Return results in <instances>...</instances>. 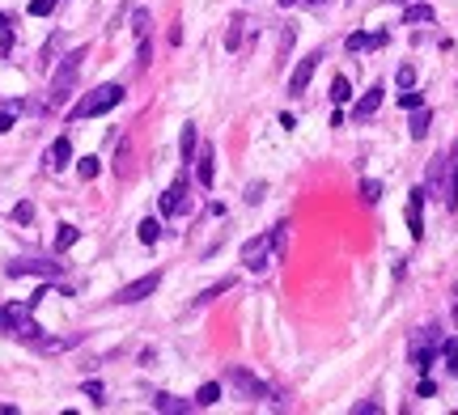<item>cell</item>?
<instances>
[{
	"label": "cell",
	"mask_w": 458,
	"mask_h": 415,
	"mask_svg": "<svg viewBox=\"0 0 458 415\" xmlns=\"http://www.w3.org/2000/svg\"><path fill=\"white\" fill-rule=\"evenodd\" d=\"M123 93H128V89L115 85V81H111V85H98L93 93H85L77 107L68 111V119H93V115H107V111H115L119 102H123Z\"/></svg>",
	"instance_id": "cell-1"
},
{
	"label": "cell",
	"mask_w": 458,
	"mask_h": 415,
	"mask_svg": "<svg viewBox=\"0 0 458 415\" xmlns=\"http://www.w3.org/2000/svg\"><path fill=\"white\" fill-rule=\"evenodd\" d=\"M81 60H85V47L68 51L64 64L56 68V77H51V107H64V102L72 97V85H77V72H81Z\"/></svg>",
	"instance_id": "cell-2"
},
{
	"label": "cell",
	"mask_w": 458,
	"mask_h": 415,
	"mask_svg": "<svg viewBox=\"0 0 458 415\" xmlns=\"http://www.w3.org/2000/svg\"><path fill=\"white\" fill-rule=\"evenodd\" d=\"M30 309H34V305H0V331H5V335H17V339L43 343V331H38V322L30 318Z\"/></svg>",
	"instance_id": "cell-3"
},
{
	"label": "cell",
	"mask_w": 458,
	"mask_h": 415,
	"mask_svg": "<svg viewBox=\"0 0 458 415\" xmlns=\"http://www.w3.org/2000/svg\"><path fill=\"white\" fill-rule=\"evenodd\" d=\"M437 352H441V331H437V327H420V331L412 335V365H416L420 373H429Z\"/></svg>",
	"instance_id": "cell-4"
},
{
	"label": "cell",
	"mask_w": 458,
	"mask_h": 415,
	"mask_svg": "<svg viewBox=\"0 0 458 415\" xmlns=\"http://www.w3.org/2000/svg\"><path fill=\"white\" fill-rule=\"evenodd\" d=\"M272 258H276V254H272V237H268V233H254V237L242 242V267H246V272H264Z\"/></svg>",
	"instance_id": "cell-5"
},
{
	"label": "cell",
	"mask_w": 458,
	"mask_h": 415,
	"mask_svg": "<svg viewBox=\"0 0 458 415\" xmlns=\"http://www.w3.org/2000/svg\"><path fill=\"white\" fill-rule=\"evenodd\" d=\"M162 288V272H148V276H140V280H132V284H123L119 292H115V305H136V301H144V297H153Z\"/></svg>",
	"instance_id": "cell-6"
},
{
	"label": "cell",
	"mask_w": 458,
	"mask_h": 415,
	"mask_svg": "<svg viewBox=\"0 0 458 415\" xmlns=\"http://www.w3.org/2000/svg\"><path fill=\"white\" fill-rule=\"evenodd\" d=\"M64 263H47V258H13V263L5 267V276H38V280H56Z\"/></svg>",
	"instance_id": "cell-7"
},
{
	"label": "cell",
	"mask_w": 458,
	"mask_h": 415,
	"mask_svg": "<svg viewBox=\"0 0 458 415\" xmlns=\"http://www.w3.org/2000/svg\"><path fill=\"white\" fill-rule=\"evenodd\" d=\"M425 199H429V191L425 187H416L412 195H407V233H412V242H420L425 237Z\"/></svg>",
	"instance_id": "cell-8"
},
{
	"label": "cell",
	"mask_w": 458,
	"mask_h": 415,
	"mask_svg": "<svg viewBox=\"0 0 458 415\" xmlns=\"http://www.w3.org/2000/svg\"><path fill=\"white\" fill-rule=\"evenodd\" d=\"M319 60H323V51H310V56L293 68V77H289V93H293V97H301L305 89H310V77L319 72Z\"/></svg>",
	"instance_id": "cell-9"
},
{
	"label": "cell",
	"mask_w": 458,
	"mask_h": 415,
	"mask_svg": "<svg viewBox=\"0 0 458 415\" xmlns=\"http://www.w3.org/2000/svg\"><path fill=\"white\" fill-rule=\"evenodd\" d=\"M229 386H238L246 398H268V386H264L259 377H254L250 369H242V365H234V369H229Z\"/></svg>",
	"instance_id": "cell-10"
},
{
	"label": "cell",
	"mask_w": 458,
	"mask_h": 415,
	"mask_svg": "<svg viewBox=\"0 0 458 415\" xmlns=\"http://www.w3.org/2000/svg\"><path fill=\"white\" fill-rule=\"evenodd\" d=\"M441 203L450 208V212H458V144L445 157V195H441Z\"/></svg>",
	"instance_id": "cell-11"
},
{
	"label": "cell",
	"mask_w": 458,
	"mask_h": 415,
	"mask_svg": "<svg viewBox=\"0 0 458 415\" xmlns=\"http://www.w3.org/2000/svg\"><path fill=\"white\" fill-rule=\"evenodd\" d=\"M183 208H187V178H174L170 191L162 195V217H174V212H183Z\"/></svg>",
	"instance_id": "cell-12"
},
{
	"label": "cell",
	"mask_w": 458,
	"mask_h": 415,
	"mask_svg": "<svg viewBox=\"0 0 458 415\" xmlns=\"http://www.w3.org/2000/svg\"><path fill=\"white\" fill-rule=\"evenodd\" d=\"M425 191H429V195H437V199L445 195V152L429 162V178H425Z\"/></svg>",
	"instance_id": "cell-13"
},
{
	"label": "cell",
	"mask_w": 458,
	"mask_h": 415,
	"mask_svg": "<svg viewBox=\"0 0 458 415\" xmlns=\"http://www.w3.org/2000/svg\"><path fill=\"white\" fill-rule=\"evenodd\" d=\"M378 107H382V85H374L361 102H356V107H352V119H361V123H365L369 115H378Z\"/></svg>",
	"instance_id": "cell-14"
},
{
	"label": "cell",
	"mask_w": 458,
	"mask_h": 415,
	"mask_svg": "<svg viewBox=\"0 0 458 415\" xmlns=\"http://www.w3.org/2000/svg\"><path fill=\"white\" fill-rule=\"evenodd\" d=\"M68 162H72V144H68V136H60L56 144L47 148V166H51V170H64Z\"/></svg>",
	"instance_id": "cell-15"
},
{
	"label": "cell",
	"mask_w": 458,
	"mask_h": 415,
	"mask_svg": "<svg viewBox=\"0 0 458 415\" xmlns=\"http://www.w3.org/2000/svg\"><path fill=\"white\" fill-rule=\"evenodd\" d=\"M195 178H199V187H213V178H217V170H213V144H204V148H199Z\"/></svg>",
	"instance_id": "cell-16"
},
{
	"label": "cell",
	"mask_w": 458,
	"mask_h": 415,
	"mask_svg": "<svg viewBox=\"0 0 458 415\" xmlns=\"http://www.w3.org/2000/svg\"><path fill=\"white\" fill-rule=\"evenodd\" d=\"M403 22H407V26H429V22H437V9H433V5H412V0H407Z\"/></svg>",
	"instance_id": "cell-17"
},
{
	"label": "cell",
	"mask_w": 458,
	"mask_h": 415,
	"mask_svg": "<svg viewBox=\"0 0 458 415\" xmlns=\"http://www.w3.org/2000/svg\"><path fill=\"white\" fill-rule=\"evenodd\" d=\"M153 407H158V411H170V415H183V411H191V407H195V398H178V394H158V398H153Z\"/></svg>",
	"instance_id": "cell-18"
},
{
	"label": "cell",
	"mask_w": 458,
	"mask_h": 415,
	"mask_svg": "<svg viewBox=\"0 0 458 415\" xmlns=\"http://www.w3.org/2000/svg\"><path fill=\"white\" fill-rule=\"evenodd\" d=\"M429 127H433V111H429V107H416V111H412V127H407V132H412V140H425Z\"/></svg>",
	"instance_id": "cell-19"
},
{
	"label": "cell",
	"mask_w": 458,
	"mask_h": 415,
	"mask_svg": "<svg viewBox=\"0 0 458 415\" xmlns=\"http://www.w3.org/2000/svg\"><path fill=\"white\" fill-rule=\"evenodd\" d=\"M369 47H386V34H348V51H369Z\"/></svg>",
	"instance_id": "cell-20"
},
{
	"label": "cell",
	"mask_w": 458,
	"mask_h": 415,
	"mask_svg": "<svg viewBox=\"0 0 458 415\" xmlns=\"http://www.w3.org/2000/svg\"><path fill=\"white\" fill-rule=\"evenodd\" d=\"M234 284H238V280H234V276H225V280H217V284H213V288H204V292H199V297H195V305H208V301H217V297H221V292H229V288H234Z\"/></svg>",
	"instance_id": "cell-21"
},
{
	"label": "cell",
	"mask_w": 458,
	"mask_h": 415,
	"mask_svg": "<svg viewBox=\"0 0 458 415\" xmlns=\"http://www.w3.org/2000/svg\"><path fill=\"white\" fill-rule=\"evenodd\" d=\"M268 237H272V254H276V258H284V254H289V225L280 221V225H276Z\"/></svg>",
	"instance_id": "cell-22"
},
{
	"label": "cell",
	"mask_w": 458,
	"mask_h": 415,
	"mask_svg": "<svg viewBox=\"0 0 458 415\" xmlns=\"http://www.w3.org/2000/svg\"><path fill=\"white\" fill-rule=\"evenodd\" d=\"M217 398H221V386H217V382H204V386L195 390V407H213Z\"/></svg>",
	"instance_id": "cell-23"
},
{
	"label": "cell",
	"mask_w": 458,
	"mask_h": 415,
	"mask_svg": "<svg viewBox=\"0 0 458 415\" xmlns=\"http://www.w3.org/2000/svg\"><path fill=\"white\" fill-rule=\"evenodd\" d=\"M242 30H246V17H229V30H225V47L229 51L242 47Z\"/></svg>",
	"instance_id": "cell-24"
},
{
	"label": "cell",
	"mask_w": 458,
	"mask_h": 415,
	"mask_svg": "<svg viewBox=\"0 0 458 415\" xmlns=\"http://www.w3.org/2000/svg\"><path fill=\"white\" fill-rule=\"evenodd\" d=\"M136 233H140V242H144V246H153V242L162 237V221H153V217H148V221H140V225H136Z\"/></svg>",
	"instance_id": "cell-25"
},
{
	"label": "cell",
	"mask_w": 458,
	"mask_h": 415,
	"mask_svg": "<svg viewBox=\"0 0 458 415\" xmlns=\"http://www.w3.org/2000/svg\"><path fill=\"white\" fill-rule=\"evenodd\" d=\"M178 148H183V162H195V123H187V127H183Z\"/></svg>",
	"instance_id": "cell-26"
},
{
	"label": "cell",
	"mask_w": 458,
	"mask_h": 415,
	"mask_svg": "<svg viewBox=\"0 0 458 415\" xmlns=\"http://www.w3.org/2000/svg\"><path fill=\"white\" fill-rule=\"evenodd\" d=\"M441 356H445V369L458 373V335L454 339H441Z\"/></svg>",
	"instance_id": "cell-27"
},
{
	"label": "cell",
	"mask_w": 458,
	"mask_h": 415,
	"mask_svg": "<svg viewBox=\"0 0 458 415\" xmlns=\"http://www.w3.org/2000/svg\"><path fill=\"white\" fill-rule=\"evenodd\" d=\"M348 97H352V85H348V77H335V81H331V102H335V107H344Z\"/></svg>",
	"instance_id": "cell-28"
},
{
	"label": "cell",
	"mask_w": 458,
	"mask_h": 415,
	"mask_svg": "<svg viewBox=\"0 0 458 415\" xmlns=\"http://www.w3.org/2000/svg\"><path fill=\"white\" fill-rule=\"evenodd\" d=\"M148 26H153L148 9H136V13H132V34H136V38H148Z\"/></svg>",
	"instance_id": "cell-29"
},
{
	"label": "cell",
	"mask_w": 458,
	"mask_h": 415,
	"mask_svg": "<svg viewBox=\"0 0 458 415\" xmlns=\"http://www.w3.org/2000/svg\"><path fill=\"white\" fill-rule=\"evenodd\" d=\"M77 237H81V229H77V225H60V233H56V250L77 246Z\"/></svg>",
	"instance_id": "cell-30"
},
{
	"label": "cell",
	"mask_w": 458,
	"mask_h": 415,
	"mask_svg": "<svg viewBox=\"0 0 458 415\" xmlns=\"http://www.w3.org/2000/svg\"><path fill=\"white\" fill-rule=\"evenodd\" d=\"M361 199L365 203H378L382 199V182L378 178H361Z\"/></svg>",
	"instance_id": "cell-31"
},
{
	"label": "cell",
	"mask_w": 458,
	"mask_h": 415,
	"mask_svg": "<svg viewBox=\"0 0 458 415\" xmlns=\"http://www.w3.org/2000/svg\"><path fill=\"white\" fill-rule=\"evenodd\" d=\"M98 170H102V162L93 157V152H89V157H81V162H77V174H81V178H98Z\"/></svg>",
	"instance_id": "cell-32"
},
{
	"label": "cell",
	"mask_w": 458,
	"mask_h": 415,
	"mask_svg": "<svg viewBox=\"0 0 458 415\" xmlns=\"http://www.w3.org/2000/svg\"><path fill=\"white\" fill-rule=\"evenodd\" d=\"M399 107H403V111H416V107H425V97H420L416 89H403V93H399Z\"/></svg>",
	"instance_id": "cell-33"
},
{
	"label": "cell",
	"mask_w": 458,
	"mask_h": 415,
	"mask_svg": "<svg viewBox=\"0 0 458 415\" xmlns=\"http://www.w3.org/2000/svg\"><path fill=\"white\" fill-rule=\"evenodd\" d=\"M148 60H153V42L140 38V47H136V68H148Z\"/></svg>",
	"instance_id": "cell-34"
},
{
	"label": "cell",
	"mask_w": 458,
	"mask_h": 415,
	"mask_svg": "<svg viewBox=\"0 0 458 415\" xmlns=\"http://www.w3.org/2000/svg\"><path fill=\"white\" fill-rule=\"evenodd\" d=\"M395 81H399V89H412V85H416V68H412V64H403Z\"/></svg>",
	"instance_id": "cell-35"
},
{
	"label": "cell",
	"mask_w": 458,
	"mask_h": 415,
	"mask_svg": "<svg viewBox=\"0 0 458 415\" xmlns=\"http://www.w3.org/2000/svg\"><path fill=\"white\" fill-rule=\"evenodd\" d=\"M293 38H297V26H284V30H280V60L289 56V47H293Z\"/></svg>",
	"instance_id": "cell-36"
},
{
	"label": "cell",
	"mask_w": 458,
	"mask_h": 415,
	"mask_svg": "<svg viewBox=\"0 0 458 415\" xmlns=\"http://www.w3.org/2000/svg\"><path fill=\"white\" fill-rule=\"evenodd\" d=\"M13 221L30 225V221H34V203H17V208H13Z\"/></svg>",
	"instance_id": "cell-37"
},
{
	"label": "cell",
	"mask_w": 458,
	"mask_h": 415,
	"mask_svg": "<svg viewBox=\"0 0 458 415\" xmlns=\"http://www.w3.org/2000/svg\"><path fill=\"white\" fill-rule=\"evenodd\" d=\"M264 195H268V187H264V182H250V187H246V203H259Z\"/></svg>",
	"instance_id": "cell-38"
},
{
	"label": "cell",
	"mask_w": 458,
	"mask_h": 415,
	"mask_svg": "<svg viewBox=\"0 0 458 415\" xmlns=\"http://www.w3.org/2000/svg\"><path fill=\"white\" fill-rule=\"evenodd\" d=\"M51 5H56V0H30V13H34V17H47Z\"/></svg>",
	"instance_id": "cell-39"
},
{
	"label": "cell",
	"mask_w": 458,
	"mask_h": 415,
	"mask_svg": "<svg viewBox=\"0 0 458 415\" xmlns=\"http://www.w3.org/2000/svg\"><path fill=\"white\" fill-rule=\"evenodd\" d=\"M9 51H13V34H9V26H5V30H0V60H5Z\"/></svg>",
	"instance_id": "cell-40"
},
{
	"label": "cell",
	"mask_w": 458,
	"mask_h": 415,
	"mask_svg": "<svg viewBox=\"0 0 458 415\" xmlns=\"http://www.w3.org/2000/svg\"><path fill=\"white\" fill-rule=\"evenodd\" d=\"M352 411H356V415H374V411H382V407H378V402H374V398H365V402H356V407H352Z\"/></svg>",
	"instance_id": "cell-41"
},
{
	"label": "cell",
	"mask_w": 458,
	"mask_h": 415,
	"mask_svg": "<svg viewBox=\"0 0 458 415\" xmlns=\"http://www.w3.org/2000/svg\"><path fill=\"white\" fill-rule=\"evenodd\" d=\"M416 394H420V398H433V394H437V386H433V382H429V377H425V382H420V390H416Z\"/></svg>",
	"instance_id": "cell-42"
},
{
	"label": "cell",
	"mask_w": 458,
	"mask_h": 415,
	"mask_svg": "<svg viewBox=\"0 0 458 415\" xmlns=\"http://www.w3.org/2000/svg\"><path fill=\"white\" fill-rule=\"evenodd\" d=\"M81 390H85V394H89V398H93V402H98V398H102V386H98V382H85V386H81Z\"/></svg>",
	"instance_id": "cell-43"
},
{
	"label": "cell",
	"mask_w": 458,
	"mask_h": 415,
	"mask_svg": "<svg viewBox=\"0 0 458 415\" xmlns=\"http://www.w3.org/2000/svg\"><path fill=\"white\" fill-rule=\"evenodd\" d=\"M9 127H13V115H9V111H5V115H0V136H5V132H9Z\"/></svg>",
	"instance_id": "cell-44"
},
{
	"label": "cell",
	"mask_w": 458,
	"mask_h": 415,
	"mask_svg": "<svg viewBox=\"0 0 458 415\" xmlns=\"http://www.w3.org/2000/svg\"><path fill=\"white\" fill-rule=\"evenodd\" d=\"M293 5H301V0H280V9H293Z\"/></svg>",
	"instance_id": "cell-45"
},
{
	"label": "cell",
	"mask_w": 458,
	"mask_h": 415,
	"mask_svg": "<svg viewBox=\"0 0 458 415\" xmlns=\"http://www.w3.org/2000/svg\"><path fill=\"white\" fill-rule=\"evenodd\" d=\"M5 26H9V17H5V13H0V30H5Z\"/></svg>",
	"instance_id": "cell-46"
},
{
	"label": "cell",
	"mask_w": 458,
	"mask_h": 415,
	"mask_svg": "<svg viewBox=\"0 0 458 415\" xmlns=\"http://www.w3.org/2000/svg\"><path fill=\"white\" fill-rule=\"evenodd\" d=\"M454 327H458V301H454Z\"/></svg>",
	"instance_id": "cell-47"
},
{
	"label": "cell",
	"mask_w": 458,
	"mask_h": 415,
	"mask_svg": "<svg viewBox=\"0 0 458 415\" xmlns=\"http://www.w3.org/2000/svg\"><path fill=\"white\" fill-rule=\"evenodd\" d=\"M301 5H323V0H301Z\"/></svg>",
	"instance_id": "cell-48"
},
{
	"label": "cell",
	"mask_w": 458,
	"mask_h": 415,
	"mask_svg": "<svg viewBox=\"0 0 458 415\" xmlns=\"http://www.w3.org/2000/svg\"><path fill=\"white\" fill-rule=\"evenodd\" d=\"M390 5H407V0H390Z\"/></svg>",
	"instance_id": "cell-49"
},
{
	"label": "cell",
	"mask_w": 458,
	"mask_h": 415,
	"mask_svg": "<svg viewBox=\"0 0 458 415\" xmlns=\"http://www.w3.org/2000/svg\"><path fill=\"white\" fill-rule=\"evenodd\" d=\"M454 292H458V284H454Z\"/></svg>",
	"instance_id": "cell-50"
}]
</instances>
